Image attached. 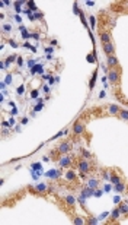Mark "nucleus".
<instances>
[{"mask_svg": "<svg viewBox=\"0 0 128 225\" xmlns=\"http://www.w3.org/2000/svg\"><path fill=\"white\" fill-rule=\"evenodd\" d=\"M106 64H108V67H111V69H114V67H118L119 63H118V59L115 56H109L108 59H106Z\"/></svg>", "mask_w": 128, "mask_h": 225, "instance_id": "obj_7", "label": "nucleus"}, {"mask_svg": "<svg viewBox=\"0 0 128 225\" xmlns=\"http://www.w3.org/2000/svg\"><path fill=\"white\" fill-rule=\"evenodd\" d=\"M18 64H19V66H24V61H22V59H20V57L18 59Z\"/></svg>", "mask_w": 128, "mask_h": 225, "instance_id": "obj_31", "label": "nucleus"}, {"mask_svg": "<svg viewBox=\"0 0 128 225\" xmlns=\"http://www.w3.org/2000/svg\"><path fill=\"white\" fill-rule=\"evenodd\" d=\"M127 203H128V202H127Z\"/></svg>", "mask_w": 128, "mask_h": 225, "instance_id": "obj_36", "label": "nucleus"}, {"mask_svg": "<svg viewBox=\"0 0 128 225\" xmlns=\"http://www.w3.org/2000/svg\"><path fill=\"white\" fill-rule=\"evenodd\" d=\"M99 37H100V41H102L103 44H108V42H112V41H111V35H109L108 32H105V31H100Z\"/></svg>", "mask_w": 128, "mask_h": 225, "instance_id": "obj_9", "label": "nucleus"}, {"mask_svg": "<svg viewBox=\"0 0 128 225\" xmlns=\"http://www.w3.org/2000/svg\"><path fill=\"white\" fill-rule=\"evenodd\" d=\"M32 168H36V170H39V168H41V164H32Z\"/></svg>", "mask_w": 128, "mask_h": 225, "instance_id": "obj_29", "label": "nucleus"}, {"mask_svg": "<svg viewBox=\"0 0 128 225\" xmlns=\"http://www.w3.org/2000/svg\"><path fill=\"white\" fill-rule=\"evenodd\" d=\"M70 149H71V143H70V140L61 142V143L57 146V152H60V153H67Z\"/></svg>", "mask_w": 128, "mask_h": 225, "instance_id": "obj_5", "label": "nucleus"}, {"mask_svg": "<svg viewBox=\"0 0 128 225\" xmlns=\"http://www.w3.org/2000/svg\"><path fill=\"white\" fill-rule=\"evenodd\" d=\"M66 202H67V203H69L70 206H73L76 200H74V197H73V196H67V197H66Z\"/></svg>", "mask_w": 128, "mask_h": 225, "instance_id": "obj_15", "label": "nucleus"}, {"mask_svg": "<svg viewBox=\"0 0 128 225\" xmlns=\"http://www.w3.org/2000/svg\"><path fill=\"white\" fill-rule=\"evenodd\" d=\"M82 155H84V156H86V158H90V156H92V155H90V153H89L86 149H82Z\"/></svg>", "mask_w": 128, "mask_h": 225, "instance_id": "obj_22", "label": "nucleus"}, {"mask_svg": "<svg viewBox=\"0 0 128 225\" xmlns=\"http://www.w3.org/2000/svg\"><path fill=\"white\" fill-rule=\"evenodd\" d=\"M35 190H36V192H41V193H44V194H45V193L48 192V187H47L45 184H38V186L35 187Z\"/></svg>", "mask_w": 128, "mask_h": 225, "instance_id": "obj_12", "label": "nucleus"}, {"mask_svg": "<svg viewBox=\"0 0 128 225\" xmlns=\"http://www.w3.org/2000/svg\"><path fill=\"white\" fill-rule=\"evenodd\" d=\"M103 110L106 111V114L108 116H118V112H119V107L118 105H114V104H108V105H105Z\"/></svg>", "mask_w": 128, "mask_h": 225, "instance_id": "obj_3", "label": "nucleus"}, {"mask_svg": "<svg viewBox=\"0 0 128 225\" xmlns=\"http://www.w3.org/2000/svg\"><path fill=\"white\" fill-rule=\"evenodd\" d=\"M10 46H12V47H18V44H16V41L12 40V41H10Z\"/></svg>", "mask_w": 128, "mask_h": 225, "instance_id": "obj_30", "label": "nucleus"}, {"mask_svg": "<svg viewBox=\"0 0 128 225\" xmlns=\"http://www.w3.org/2000/svg\"><path fill=\"white\" fill-rule=\"evenodd\" d=\"M86 132V127H84V124L82 121H76L74 126H73V133L76 134V136H82V134Z\"/></svg>", "mask_w": 128, "mask_h": 225, "instance_id": "obj_4", "label": "nucleus"}, {"mask_svg": "<svg viewBox=\"0 0 128 225\" xmlns=\"http://www.w3.org/2000/svg\"><path fill=\"white\" fill-rule=\"evenodd\" d=\"M73 222H74V224H83V222H86V221H84V219H82L80 216H76V218L73 219Z\"/></svg>", "mask_w": 128, "mask_h": 225, "instance_id": "obj_20", "label": "nucleus"}, {"mask_svg": "<svg viewBox=\"0 0 128 225\" xmlns=\"http://www.w3.org/2000/svg\"><path fill=\"white\" fill-rule=\"evenodd\" d=\"M20 31H22V35H24V38H28V37H29V34H28V29H26V28L20 27Z\"/></svg>", "mask_w": 128, "mask_h": 225, "instance_id": "obj_19", "label": "nucleus"}, {"mask_svg": "<svg viewBox=\"0 0 128 225\" xmlns=\"http://www.w3.org/2000/svg\"><path fill=\"white\" fill-rule=\"evenodd\" d=\"M31 97H32V98H36V97H38V91H32V92H31Z\"/></svg>", "mask_w": 128, "mask_h": 225, "instance_id": "obj_27", "label": "nucleus"}, {"mask_svg": "<svg viewBox=\"0 0 128 225\" xmlns=\"http://www.w3.org/2000/svg\"><path fill=\"white\" fill-rule=\"evenodd\" d=\"M111 180H112V183H114V184H115V186H117V184H119V183H121V178H119V177H118V175H117V171H115V172H114V174H112V177H111Z\"/></svg>", "mask_w": 128, "mask_h": 225, "instance_id": "obj_14", "label": "nucleus"}, {"mask_svg": "<svg viewBox=\"0 0 128 225\" xmlns=\"http://www.w3.org/2000/svg\"><path fill=\"white\" fill-rule=\"evenodd\" d=\"M28 5L31 6V10H36V7H35V5H34L32 2H28Z\"/></svg>", "mask_w": 128, "mask_h": 225, "instance_id": "obj_26", "label": "nucleus"}, {"mask_svg": "<svg viewBox=\"0 0 128 225\" xmlns=\"http://www.w3.org/2000/svg\"><path fill=\"white\" fill-rule=\"evenodd\" d=\"M118 116H119L122 120H128V110H119Z\"/></svg>", "mask_w": 128, "mask_h": 225, "instance_id": "obj_13", "label": "nucleus"}, {"mask_svg": "<svg viewBox=\"0 0 128 225\" xmlns=\"http://www.w3.org/2000/svg\"><path fill=\"white\" fill-rule=\"evenodd\" d=\"M18 94H19V95H22V94H24V85H20V86L18 88Z\"/></svg>", "mask_w": 128, "mask_h": 225, "instance_id": "obj_23", "label": "nucleus"}, {"mask_svg": "<svg viewBox=\"0 0 128 225\" xmlns=\"http://www.w3.org/2000/svg\"><path fill=\"white\" fill-rule=\"evenodd\" d=\"M66 178L69 180V181H73V183H77V177H76V174H74V171H67V174H66Z\"/></svg>", "mask_w": 128, "mask_h": 225, "instance_id": "obj_10", "label": "nucleus"}, {"mask_svg": "<svg viewBox=\"0 0 128 225\" xmlns=\"http://www.w3.org/2000/svg\"><path fill=\"white\" fill-rule=\"evenodd\" d=\"M86 222H88V224H96V219H88Z\"/></svg>", "mask_w": 128, "mask_h": 225, "instance_id": "obj_33", "label": "nucleus"}, {"mask_svg": "<svg viewBox=\"0 0 128 225\" xmlns=\"http://www.w3.org/2000/svg\"><path fill=\"white\" fill-rule=\"evenodd\" d=\"M102 48H103V53H105L106 56H108V57L115 54V48H114V44H112V42L103 44V46H102Z\"/></svg>", "mask_w": 128, "mask_h": 225, "instance_id": "obj_6", "label": "nucleus"}, {"mask_svg": "<svg viewBox=\"0 0 128 225\" xmlns=\"http://www.w3.org/2000/svg\"><path fill=\"white\" fill-rule=\"evenodd\" d=\"M45 175L50 177V178H57V177L61 175V171H58V170H51V171H48Z\"/></svg>", "mask_w": 128, "mask_h": 225, "instance_id": "obj_11", "label": "nucleus"}, {"mask_svg": "<svg viewBox=\"0 0 128 225\" xmlns=\"http://www.w3.org/2000/svg\"><path fill=\"white\" fill-rule=\"evenodd\" d=\"M96 186H98V180L96 178L89 180V187H96Z\"/></svg>", "mask_w": 128, "mask_h": 225, "instance_id": "obj_17", "label": "nucleus"}, {"mask_svg": "<svg viewBox=\"0 0 128 225\" xmlns=\"http://www.w3.org/2000/svg\"><path fill=\"white\" fill-rule=\"evenodd\" d=\"M124 187H125V186H124V183H119V184H117V186H115V190H117V192H122V190H124Z\"/></svg>", "mask_w": 128, "mask_h": 225, "instance_id": "obj_21", "label": "nucleus"}, {"mask_svg": "<svg viewBox=\"0 0 128 225\" xmlns=\"http://www.w3.org/2000/svg\"><path fill=\"white\" fill-rule=\"evenodd\" d=\"M42 19V13H35V16H34V19Z\"/></svg>", "mask_w": 128, "mask_h": 225, "instance_id": "obj_28", "label": "nucleus"}, {"mask_svg": "<svg viewBox=\"0 0 128 225\" xmlns=\"http://www.w3.org/2000/svg\"><path fill=\"white\" fill-rule=\"evenodd\" d=\"M71 162H73V160L70 158V156H63V158H60V161H58V164H60V167H70L71 165Z\"/></svg>", "mask_w": 128, "mask_h": 225, "instance_id": "obj_8", "label": "nucleus"}, {"mask_svg": "<svg viewBox=\"0 0 128 225\" xmlns=\"http://www.w3.org/2000/svg\"><path fill=\"white\" fill-rule=\"evenodd\" d=\"M108 79H109V82H111L112 85L119 83V80H121V69H119V66H118V67H114V69L109 70Z\"/></svg>", "mask_w": 128, "mask_h": 225, "instance_id": "obj_1", "label": "nucleus"}, {"mask_svg": "<svg viewBox=\"0 0 128 225\" xmlns=\"http://www.w3.org/2000/svg\"><path fill=\"white\" fill-rule=\"evenodd\" d=\"M122 213H128V206L125 205V203H122V205H119V208H118Z\"/></svg>", "mask_w": 128, "mask_h": 225, "instance_id": "obj_16", "label": "nucleus"}, {"mask_svg": "<svg viewBox=\"0 0 128 225\" xmlns=\"http://www.w3.org/2000/svg\"><path fill=\"white\" fill-rule=\"evenodd\" d=\"M119 215H121V211H119V209H115V211L112 212V218H114V219H118Z\"/></svg>", "mask_w": 128, "mask_h": 225, "instance_id": "obj_18", "label": "nucleus"}, {"mask_svg": "<svg viewBox=\"0 0 128 225\" xmlns=\"http://www.w3.org/2000/svg\"><path fill=\"white\" fill-rule=\"evenodd\" d=\"M77 167H79V171L82 172L83 177L90 172V165H89V162H88L86 160H80V161L77 162Z\"/></svg>", "mask_w": 128, "mask_h": 225, "instance_id": "obj_2", "label": "nucleus"}, {"mask_svg": "<svg viewBox=\"0 0 128 225\" xmlns=\"http://www.w3.org/2000/svg\"><path fill=\"white\" fill-rule=\"evenodd\" d=\"M10 31V25H5V32H9Z\"/></svg>", "mask_w": 128, "mask_h": 225, "instance_id": "obj_32", "label": "nucleus"}, {"mask_svg": "<svg viewBox=\"0 0 128 225\" xmlns=\"http://www.w3.org/2000/svg\"><path fill=\"white\" fill-rule=\"evenodd\" d=\"M95 79H96V73L93 75V78H92V80H90V89L93 88V83H95Z\"/></svg>", "mask_w": 128, "mask_h": 225, "instance_id": "obj_24", "label": "nucleus"}, {"mask_svg": "<svg viewBox=\"0 0 128 225\" xmlns=\"http://www.w3.org/2000/svg\"><path fill=\"white\" fill-rule=\"evenodd\" d=\"M88 60H89V61H95L96 59H93V56H89V57H88Z\"/></svg>", "mask_w": 128, "mask_h": 225, "instance_id": "obj_34", "label": "nucleus"}, {"mask_svg": "<svg viewBox=\"0 0 128 225\" xmlns=\"http://www.w3.org/2000/svg\"><path fill=\"white\" fill-rule=\"evenodd\" d=\"M125 104H127V105H128V101H127V102H125Z\"/></svg>", "mask_w": 128, "mask_h": 225, "instance_id": "obj_35", "label": "nucleus"}, {"mask_svg": "<svg viewBox=\"0 0 128 225\" xmlns=\"http://www.w3.org/2000/svg\"><path fill=\"white\" fill-rule=\"evenodd\" d=\"M95 22H96V18H95V16H90V24H92V27H95Z\"/></svg>", "mask_w": 128, "mask_h": 225, "instance_id": "obj_25", "label": "nucleus"}]
</instances>
